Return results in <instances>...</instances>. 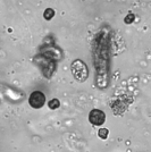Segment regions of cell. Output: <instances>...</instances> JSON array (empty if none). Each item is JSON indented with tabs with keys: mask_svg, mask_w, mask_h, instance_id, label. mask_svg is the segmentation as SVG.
Listing matches in <instances>:
<instances>
[{
	"mask_svg": "<svg viewBox=\"0 0 151 152\" xmlns=\"http://www.w3.org/2000/svg\"><path fill=\"white\" fill-rule=\"evenodd\" d=\"M59 106H60V103H59V100H58V99L50 100V102H49V108H50V109H57Z\"/></svg>",
	"mask_w": 151,
	"mask_h": 152,
	"instance_id": "cell-6",
	"label": "cell"
},
{
	"mask_svg": "<svg viewBox=\"0 0 151 152\" xmlns=\"http://www.w3.org/2000/svg\"><path fill=\"white\" fill-rule=\"evenodd\" d=\"M133 20H134V15H133L132 13L128 14L127 16L125 17V23H127V24H130V23H132Z\"/></svg>",
	"mask_w": 151,
	"mask_h": 152,
	"instance_id": "cell-7",
	"label": "cell"
},
{
	"mask_svg": "<svg viewBox=\"0 0 151 152\" xmlns=\"http://www.w3.org/2000/svg\"><path fill=\"white\" fill-rule=\"evenodd\" d=\"M72 73L78 82H84L88 78V67L82 60H75L72 64Z\"/></svg>",
	"mask_w": 151,
	"mask_h": 152,
	"instance_id": "cell-1",
	"label": "cell"
},
{
	"mask_svg": "<svg viewBox=\"0 0 151 152\" xmlns=\"http://www.w3.org/2000/svg\"><path fill=\"white\" fill-rule=\"evenodd\" d=\"M44 102H45V95L40 92V91H34L32 92V94L30 95L29 98V103L30 106L35 109H39V108L43 107Z\"/></svg>",
	"mask_w": 151,
	"mask_h": 152,
	"instance_id": "cell-2",
	"label": "cell"
},
{
	"mask_svg": "<svg viewBox=\"0 0 151 152\" xmlns=\"http://www.w3.org/2000/svg\"><path fill=\"white\" fill-rule=\"evenodd\" d=\"M54 15H55V12H54V9H51V8H48V9H45V12H44L43 16L44 18L47 19V20H49L54 17Z\"/></svg>",
	"mask_w": 151,
	"mask_h": 152,
	"instance_id": "cell-4",
	"label": "cell"
},
{
	"mask_svg": "<svg viewBox=\"0 0 151 152\" xmlns=\"http://www.w3.org/2000/svg\"><path fill=\"white\" fill-rule=\"evenodd\" d=\"M89 121H91V124L99 126V125H102L105 123V121H106V115L100 109H93L89 114Z\"/></svg>",
	"mask_w": 151,
	"mask_h": 152,
	"instance_id": "cell-3",
	"label": "cell"
},
{
	"mask_svg": "<svg viewBox=\"0 0 151 152\" xmlns=\"http://www.w3.org/2000/svg\"><path fill=\"white\" fill-rule=\"evenodd\" d=\"M108 134H109V131H108L107 128H101V129H99V132H98L99 137H101V139H103V140L107 139Z\"/></svg>",
	"mask_w": 151,
	"mask_h": 152,
	"instance_id": "cell-5",
	"label": "cell"
}]
</instances>
